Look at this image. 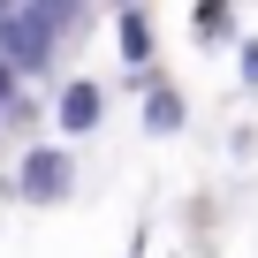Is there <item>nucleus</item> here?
<instances>
[{
    "label": "nucleus",
    "mask_w": 258,
    "mask_h": 258,
    "mask_svg": "<svg viewBox=\"0 0 258 258\" xmlns=\"http://www.w3.org/2000/svg\"><path fill=\"white\" fill-rule=\"evenodd\" d=\"M0 190H8L16 205H31V213H53V205H69V190H76V160L61 152V137H38V145L16 152V167L0 175Z\"/></svg>",
    "instance_id": "1"
},
{
    "label": "nucleus",
    "mask_w": 258,
    "mask_h": 258,
    "mask_svg": "<svg viewBox=\"0 0 258 258\" xmlns=\"http://www.w3.org/2000/svg\"><path fill=\"white\" fill-rule=\"evenodd\" d=\"M46 114H53V137H61V145H76V137H99V129H106V84H91V76H69V84L46 99Z\"/></svg>",
    "instance_id": "2"
},
{
    "label": "nucleus",
    "mask_w": 258,
    "mask_h": 258,
    "mask_svg": "<svg viewBox=\"0 0 258 258\" xmlns=\"http://www.w3.org/2000/svg\"><path fill=\"white\" fill-rule=\"evenodd\" d=\"M137 84H145V106H137V114H145V137H182V121H190V99H182V91H175L160 69H145Z\"/></svg>",
    "instance_id": "3"
},
{
    "label": "nucleus",
    "mask_w": 258,
    "mask_h": 258,
    "mask_svg": "<svg viewBox=\"0 0 258 258\" xmlns=\"http://www.w3.org/2000/svg\"><path fill=\"white\" fill-rule=\"evenodd\" d=\"M114 53H121L129 76L152 69V16H145V8H121V16H114Z\"/></svg>",
    "instance_id": "4"
},
{
    "label": "nucleus",
    "mask_w": 258,
    "mask_h": 258,
    "mask_svg": "<svg viewBox=\"0 0 258 258\" xmlns=\"http://www.w3.org/2000/svg\"><path fill=\"white\" fill-rule=\"evenodd\" d=\"M198 38H228V0H198Z\"/></svg>",
    "instance_id": "5"
},
{
    "label": "nucleus",
    "mask_w": 258,
    "mask_h": 258,
    "mask_svg": "<svg viewBox=\"0 0 258 258\" xmlns=\"http://www.w3.org/2000/svg\"><path fill=\"white\" fill-rule=\"evenodd\" d=\"M235 84L258 91V31H243V46H235Z\"/></svg>",
    "instance_id": "6"
},
{
    "label": "nucleus",
    "mask_w": 258,
    "mask_h": 258,
    "mask_svg": "<svg viewBox=\"0 0 258 258\" xmlns=\"http://www.w3.org/2000/svg\"><path fill=\"white\" fill-rule=\"evenodd\" d=\"M228 152H235V160H250V152H258V129H250V121H243V129H228Z\"/></svg>",
    "instance_id": "7"
},
{
    "label": "nucleus",
    "mask_w": 258,
    "mask_h": 258,
    "mask_svg": "<svg viewBox=\"0 0 258 258\" xmlns=\"http://www.w3.org/2000/svg\"><path fill=\"white\" fill-rule=\"evenodd\" d=\"M106 8H114V16H121V8H145V0H106Z\"/></svg>",
    "instance_id": "8"
}]
</instances>
